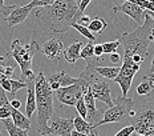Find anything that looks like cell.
<instances>
[{"mask_svg": "<svg viewBox=\"0 0 154 136\" xmlns=\"http://www.w3.org/2000/svg\"><path fill=\"white\" fill-rule=\"evenodd\" d=\"M79 12L76 0H57L52 5L43 7L36 11L35 16L52 32L64 34L72 28Z\"/></svg>", "mask_w": 154, "mask_h": 136, "instance_id": "1", "label": "cell"}, {"mask_svg": "<svg viewBox=\"0 0 154 136\" xmlns=\"http://www.w3.org/2000/svg\"><path fill=\"white\" fill-rule=\"evenodd\" d=\"M121 44L124 45V57H131L134 55L147 56V48L154 40V19L149 11L145 12L143 24L131 32H126L121 36Z\"/></svg>", "mask_w": 154, "mask_h": 136, "instance_id": "2", "label": "cell"}, {"mask_svg": "<svg viewBox=\"0 0 154 136\" xmlns=\"http://www.w3.org/2000/svg\"><path fill=\"white\" fill-rule=\"evenodd\" d=\"M36 88V111H37V129L41 136L48 132V121L53 115V89L43 72H38L35 82Z\"/></svg>", "mask_w": 154, "mask_h": 136, "instance_id": "3", "label": "cell"}, {"mask_svg": "<svg viewBox=\"0 0 154 136\" xmlns=\"http://www.w3.org/2000/svg\"><path fill=\"white\" fill-rule=\"evenodd\" d=\"M37 51H40L38 44L35 39H31L29 43H23L21 40L16 39L11 44V51L7 53V56H11L16 63L19 64L21 70L20 80L25 83L35 82L36 80V75L32 72V61H33V56L36 55Z\"/></svg>", "mask_w": 154, "mask_h": 136, "instance_id": "4", "label": "cell"}, {"mask_svg": "<svg viewBox=\"0 0 154 136\" xmlns=\"http://www.w3.org/2000/svg\"><path fill=\"white\" fill-rule=\"evenodd\" d=\"M114 104L112 107H109L106 111H104V118L102 120L97 121L94 124V128L100 127L102 124H108V123H121L124 120H126L128 118H134L137 115L133 111V105H134V100L131 98H124L122 95L118 96L113 100Z\"/></svg>", "mask_w": 154, "mask_h": 136, "instance_id": "5", "label": "cell"}, {"mask_svg": "<svg viewBox=\"0 0 154 136\" xmlns=\"http://www.w3.org/2000/svg\"><path fill=\"white\" fill-rule=\"evenodd\" d=\"M89 88V83L84 79H80L76 84H72L69 87H63V88L54 91L56 98L64 105H75L77 104L80 99L85 95V92Z\"/></svg>", "mask_w": 154, "mask_h": 136, "instance_id": "6", "label": "cell"}, {"mask_svg": "<svg viewBox=\"0 0 154 136\" xmlns=\"http://www.w3.org/2000/svg\"><path fill=\"white\" fill-rule=\"evenodd\" d=\"M140 67H141V64L134 63V61L131 60V57H124L120 73H118L117 77L114 79V82L121 87L124 98H128V93H129L131 83H133V77L136 75V72L140 71Z\"/></svg>", "mask_w": 154, "mask_h": 136, "instance_id": "7", "label": "cell"}, {"mask_svg": "<svg viewBox=\"0 0 154 136\" xmlns=\"http://www.w3.org/2000/svg\"><path fill=\"white\" fill-rule=\"evenodd\" d=\"M133 125L137 134L152 136L154 135V103L150 107L142 109L133 120Z\"/></svg>", "mask_w": 154, "mask_h": 136, "instance_id": "8", "label": "cell"}, {"mask_svg": "<svg viewBox=\"0 0 154 136\" xmlns=\"http://www.w3.org/2000/svg\"><path fill=\"white\" fill-rule=\"evenodd\" d=\"M75 129V120L73 119L56 118L48 128L45 136H70Z\"/></svg>", "mask_w": 154, "mask_h": 136, "instance_id": "9", "label": "cell"}, {"mask_svg": "<svg viewBox=\"0 0 154 136\" xmlns=\"http://www.w3.org/2000/svg\"><path fill=\"white\" fill-rule=\"evenodd\" d=\"M112 9H113L114 14H117V12H124V14L130 16V18L133 19L134 21L138 23V24H141V25L143 24L146 9L140 7L138 4H134V3H130V2H125L124 4H121V5H114Z\"/></svg>", "mask_w": 154, "mask_h": 136, "instance_id": "10", "label": "cell"}, {"mask_svg": "<svg viewBox=\"0 0 154 136\" xmlns=\"http://www.w3.org/2000/svg\"><path fill=\"white\" fill-rule=\"evenodd\" d=\"M64 51V43L60 39H49L45 43L41 45L40 52L47 56L49 60H59L60 59V53Z\"/></svg>", "mask_w": 154, "mask_h": 136, "instance_id": "11", "label": "cell"}, {"mask_svg": "<svg viewBox=\"0 0 154 136\" xmlns=\"http://www.w3.org/2000/svg\"><path fill=\"white\" fill-rule=\"evenodd\" d=\"M80 80V77H73L70 76L65 71H59L57 73L48 77V82L51 84V88L53 91H57L63 87H69L72 84H76Z\"/></svg>", "mask_w": 154, "mask_h": 136, "instance_id": "12", "label": "cell"}, {"mask_svg": "<svg viewBox=\"0 0 154 136\" xmlns=\"http://www.w3.org/2000/svg\"><path fill=\"white\" fill-rule=\"evenodd\" d=\"M31 11H32V7L29 4L23 5V7H16L14 11L5 18V20L8 23V27L12 28V27H15V25L25 21V19L28 18V15L31 14Z\"/></svg>", "mask_w": 154, "mask_h": 136, "instance_id": "13", "label": "cell"}, {"mask_svg": "<svg viewBox=\"0 0 154 136\" xmlns=\"http://www.w3.org/2000/svg\"><path fill=\"white\" fill-rule=\"evenodd\" d=\"M84 47V43L80 40L75 41L66 48H64V59L68 61L69 64H75L79 59H81V50Z\"/></svg>", "mask_w": 154, "mask_h": 136, "instance_id": "14", "label": "cell"}, {"mask_svg": "<svg viewBox=\"0 0 154 136\" xmlns=\"http://www.w3.org/2000/svg\"><path fill=\"white\" fill-rule=\"evenodd\" d=\"M84 100H85V104H86V108H88V119H89V123L91 124H96V120H97V116L101 111H98L97 107H96V99L93 96V92L91 89V86H89L88 91L85 92L84 95Z\"/></svg>", "mask_w": 154, "mask_h": 136, "instance_id": "15", "label": "cell"}, {"mask_svg": "<svg viewBox=\"0 0 154 136\" xmlns=\"http://www.w3.org/2000/svg\"><path fill=\"white\" fill-rule=\"evenodd\" d=\"M36 82V80H35ZM35 82L28 83V93H27V104H25V115L27 118H32L33 112L36 111L37 105H36V88H35Z\"/></svg>", "mask_w": 154, "mask_h": 136, "instance_id": "16", "label": "cell"}, {"mask_svg": "<svg viewBox=\"0 0 154 136\" xmlns=\"http://www.w3.org/2000/svg\"><path fill=\"white\" fill-rule=\"evenodd\" d=\"M73 120H75V129L77 132H82V134H88V135L97 134V131H96V128H94V124H91L89 121H86L79 113L73 118Z\"/></svg>", "mask_w": 154, "mask_h": 136, "instance_id": "17", "label": "cell"}, {"mask_svg": "<svg viewBox=\"0 0 154 136\" xmlns=\"http://www.w3.org/2000/svg\"><path fill=\"white\" fill-rule=\"evenodd\" d=\"M12 120H14L15 125H17L19 128L21 129H25V131H28V129H31V120L29 118H27V115H23L19 109L16 108H12Z\"/></svg>", "mask_w": 154, "mask_h": 136, "instance_id": "18", "label": "cell"}, {"mask_svg": "<svg viewBox=\"0 0 154 136\" xmlns=\"http://www.w3.org/2000/svg\"><path fill=\"white\" fill-rule=\"evenodd\" d=\"M121 67H96V72L98 73L101 77L104 79H109V80H114L117 75L120 73Z\"/></svg>", "mask_w": 154, "mask_h": 136, "instance_id": "19", "label": "cell"}, {"mask_svg": "<svg viewBox=\"0 0 154 136\" xmlns=\"http://www.w3.org/2000/svg\"><path fill=\"white\" fill-rule=\"evenodd\" d=\"M2 123H3V125L5 127V129L8 131L9 136H28L27 131H25V129L19 128L17 125H15V123H14V120H12L11 118L3 119Z\"/></svg>", "mask_w": 154, "mask_h": 136, "instance_id": "20", "label": "cell"}, {"mask_svg": "<svg viewBox=\"0 0 154 136\" xmlns=\"http://www.w3.org/2000/svg\"><path fill=\"white\" fill-rule=\"evenodd\" d=\"M106 27H108L106 20H105V19H102V18H100V16H96L94 19H92L91 24L88 25L89 31H91L92 34H97V35L102 34V32L106 30Z\"/></svg>", "mask_w": 154, "mask_h": 136, "instance_id": "21", "label": "cell"}, {"mask_svg": "<svg viewBox=\"0 0 154 136\" xmlns=\"http://www.w3.org/2000/svg\"><path fill=\"white\" fill-rule=\"evenodd\" d=\"M0 61H2V66H0V75H4L8 79H12L15 73V67L12 64H8L4 61V56H0Z\"/></svg>", "mask_w": 154, "mask_h": 136, "instance_id": "22", "label": "cell"}, {"mask_svg": "<svg viewBox=\"0 0 154 136\" xmlns=\"http://www.w3.org/2000/svg\"><path fill=\"white\" fill-rule=\"evenodd\" d=\"M72 28H75V30H77V31L80 32V34L82 35V36L88 39L89 41H93V43H94L96 36H94V34H92V32L89 31V28H88V27H84V25L79 24V23H73V24H72Z\"/></svg>", "mask_w": 154, "mask_h": 136, "instance_id": "23", "label": "cell"}, {"mask_svg": "<svg viewBox=\"0 0 154 136\" xmlns=\"http://www.w3.org/2000/svg\"><path fill=\"white\" fill-rule=\"evenodd\" d=\"M152 92H154V88H153V86L150 84L149 80H145L143 79L142 82H141L138 84V87H137V93L138 95H150Z\"/></svg>", "mask_w": 154, "mask_h": 136, "instance_id": "24", "label": "cell"}, {"mask_svg": "<svg viewBox=\"0 0 154 136\" xmlns=\"http://www.w3.org/2000/svg\"><path fill=\"white\" fill-rule=\"evenodd\" d=\"M92 57H94V44H93V41H89V43H86L82 47L81 59L88 60V59H92Z\"/></svg>", "mask_w": 154, "mask_h": 136, "instance_id": "25", "label": "cell"}, {"mask_svg": "<svg viewBox=\"0 0 154 136\" xmlns=\"http://www.w3.org/2000/svg\"><path fill=\"white\" fill-rule=\"evenodd\" d=\"M121 45V40H113V41H108V43H104L102 47H104V53H114L117 52L118 47Z\"/></svg>", "mask_w": 154, "mask_h": 136, "instance_id": "26", "label": "cell"}, {"mask_svg": "<svg viewBox=\"0 0 154 136\" xmlns=\"http://www.w3.org/2000/svg\"><path fill=\"white\" fill-rule=\"evenodd\" d=\"M28 87V83L23 82V80H15V79H11V93L9 95L14 98L16 95V92H17L19 89L21 88H27Z\"/></svg>", "mask_w": 154, "mask_h": 136, "instance_id": "27", "label": "cell"}, {"mask_svg": "<svg viewBox=\"0 0 154 136\" xmlns=\"http://www.w3.org/2000/svg\"><path fill=\"white\" fill-rule=\"evenodd\" d=\"M76 111L79 113L80 116H81L82 119H88V108H86V104H85V100H84V96H82L81 99L77 102L76 104Z\"/></svg>", "mask_w": 154, "mask_h": 136, "instance_id": "28", "label": "cell"}, {"mask_svg": "<svg viewBox=\"0 0 154 136\" xmlns=\"http://www.w3.org/2000/svg\"><path fill=\"white\" fill-rule=\"evenodd\" d=\"M17 7L16 4H12V5H5L4 4V0H0V16H4V18H7V16L11 14L14 9Z\"/></svg>", "mask_w": 154, "mask_h": 136, "instance_id": "29", "label": "cell"}, {"mask_svg": "<svg viewBox=\"0 0 154 136\" xmlns=\"http://www.w3.org/2000/svg\"><path fill=\"white\" fill-rule=\"evenodd\" d=\"M54 2H57V0H32L29 3V5L32 8H36V7H48V5H52Z\"/></svg>", "mask_w": 154, "mask_h": 136, "instance_id": "30", "label": "cell"}, {"mask_svg": "<svg viewBox=\"0 0 154 136\" xmlns=\"http://www.w3.org/2000/svg\"><path fill=\"white\" fill-rule=\"evenodd\" d=\"M92 0H82L81 3H80V5H79V12H77V16H76V19H75V23L79 20L80 18H81L82 15H84V11L86 9V7L89 5V3H91Z\"/></svg>", "mask_w": 154, "mask_h": 136, "instance_id": "31", "label": "cell"}, {"mask_svg": "<svg viewBox=\"0 0 154 136\" xmlns=\"http://www.w3.org/2000/svg\"><path fill=\"white\" fill-rule=\"evenodd\" d=\"M134 132H136V129H134V125L131 124V125H128V127H124L121 131H118L114 136H130V135H133Z\"/></svg>", "mask_w": 154, "mask_h": 136, "instance_id": "32", "label": "cell"}, {"mask_svg": "<svg viewBox=\"0 0 154 136\" xmlns=\"http://www.w3.org/2000/svg\"><path fill=\"white\" fill-rule=\"evenodd\" d=\"M12 116V105L8 107H0V119H8Z\"/></svg>", "mask_w": 154, "mask_h": 136, "instance_id": "33", "label": "cell"}, {"mask_svg": "<svg viewBox=\"0 0 154 136\" xmlns=\"http://www.w3.org/2000/svg\"><path fill=\"white\" fill-rule=\"evenodd\" d=\"M8 105H11V102L8 100V96H7V93H5V91L0 86V107H8Z\"/></svg>", "mask_w": 154, "mask_h": 136, "instance_id": "34", "label": "cell"}, {"mask_svg": "<svg viewBox=\"0 0 154 136\" xmlns=\"http://www.w3.org/2000/svg\"><path fill=\"white\" fill-rule=\"evenodd\" d=\"M109 60H110L112 63H114V64L124 61V59L121 57V55L118 53V52H114V53H110V55H109Z\"/></svg>", "mask_w": 154, "mask_h": 136, "instance_id": "35", "label": "cell"}, {"mask_svg": "<svg viewBox=\"0 0 154 136\" xmlns=\"http://www.w3.org/2000/svg\"><path fill=\"white\" fill-rule=\"evenodd\" d=\"M91 21H92V19L89 18V16H85V15H82L81 18L79 19L76 23H79V24H81V25H84V27H88L89 24H91Z\"/></svg>", "mask_w": 154, "mask_h": 136, "instance_id": "36", "label": "cell"}, {"mask_svg": "<svg viewBox=\"0 0 154 136\" xmlns=\"http://www.w3.org/2000/svg\"><path fill=\"white\" fill-rule=\"evenodd\" d=\"M102 55H104V47H102V44H94V56L102 57Z\"/></svg>", "mask_w": 154, "mask_h": 136, "instance_id": "37", "label": "cell"}, {"mask_svg": "<svg viewBox=\"0 0 154 136\" xmlns=\"http://www.w3.org/2000/svg\"><path fill=\"white\" fill-rule=\"evenodd\" d=\"M131 60L137 64H142V61L145 60V57H142L141 55H134V56H131Z\"/></svg>", "mask_w": 154, "mask_h": 136, "instance_id": "38", "label": "cell"}, {"mask_svg": "<svg viewBox=\"0 0 154 136\" xmlns=\"http://www.w3.org/2000/svg\"><path fill=\"white\" fill-rule=\"evenodd\" d=\"M11 105H12V108L19 109V108H20V107H21V102H20V100H17V99H12Z\"/></svg>", "mask_w": 154, "mask_h": 136, "instance_id": "39", "label": "cell"}, {"mask_svg": "<svg viewBox=\"0 0 154 136\" xmlns=\"http://www.w3.org/2000/svg\"><path fill=\"white\" fill-rule=\"evenodd\" d=\"M70 136H98V134H94V135H88V134H82V132H77L76 129L72 131V135Z\"/></svg>", "mask_w": 154, "mask_h": 136, "instance_id": "40", "label": "cell"}, {"mask_svg": "<svg viewBox=\"0 0 154 136\" xmlns=\"http://www.w3.org/2000/svg\"><path fill=\"white\" fill-rule=\"evenodd\" d=\"M149 73H154V59H153V61H152V66H150Z\"/></svg>", "mask_w": 154, "mask_h": 136, "instance_id": "41", "label": "cell"}, {"mask_svg": "<svg viewBox=\"0 0 154 136\" xmlns=\"http://www.w3.org/2000/svg\"><path fill=\"white\" fill-rule=\"evenodd\" d=\"M146 76H147V77H152V79H154V73H147Z\"/></svg>", "mask_w": 154, "mask_h": 136, "instance_id": "42", "label": "cell"}, {"mask_svg": "<svg viewBox=\"0 0 154 136\" xmlns=\"http://www.w3.org/2000/svg\"><path fill=\"white\" fill-rule=\"evenodd\" d=\"M133 136H145V135H141V134H137V132H134Z\"/></svg>", "mask_w": 154, "mask_h": 136, "instance_id": "43", "label": "cell"}, {"mask_svg": "<svg viewBox=\"0 0 154 136\" xmlns=\"http://www.w3.org/2000/svg\"><path fill=\"white\" fill-rule=\"evenodd\" d=\"M149 14H150V16H152V18L154 19V12H152V11H149Z\"/></svg>", "mask_w": 154, "mask_h": 136, "instance_id": "44", "label": "cell"}, {"mask_svg": "<svg viewBox=\"0 0 154 136\" xmlns=\"http://www.w3.org/2000/svg\"><path fill=\"white\" fill-rule=\"evenodd\" d=\"M81 2H82V0H76V3H77L79 5H80V3H81Z\"/></svg>", "mask_w": 154, "mask_h": 136, "instance_id": "45", "label": "cell"}, {"mask_svg": "<svg viewBox=\"0 0 154 136\" xmlns=\"http://www.w3.org/2000/svg\"><path fill=\"white\" fill-rule=\"evenodd\" d=\"M0 136H4V134H3V131H2V128H0Z\"/></svg>", "mask_w": 154, "mask_h": 136, "instance_id": "46", "label": "cell"}, {"mask_svg": "<svg viewBox=\"0 0 154 136\" xmlns=\"http://www.w3.org/2000/svg\"><path fill=\"white\" fill-rule=\"evenodd\" d=\"M145 2H152V0H145Z\"/></svg>", "mask_w": 154, "mask_h": 136, "instance_id": "47", "label": "cell"}]
</instances>
